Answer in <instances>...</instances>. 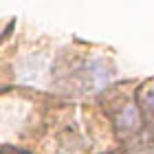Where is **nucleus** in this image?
<instances>
[{"mask_svg":"<svg viewBox=\"0 0 154 154\" xmlns=\"http://www.w3.org/2000/svg\"><path fill=\"white\" fill-rule=\"evenodd\" d=\"M115 71L112 66H108L103 60L93 57L86 60L84 64L77 68V82H79V90L82 93H99L112 82Z\"/></svg>","mask_w":154,"mask_h":154,"instance_id":"f257e3e1","label":"nucleus"},{"mask_svg":"<svg viewBox=\"0 0 154 154\" xmlns=\"http://www.w3.org/2000/svg\"><path fill=\"white\" fill-rule=\"evenodd\" d=\"M44 73H46V60L42 55H31V57H24L18 64V82L20 84H31V86H38V84L44 82Z\"/></svg>","mask_w":154,"mask_h":154,"instance_id":"f03ea898","label":"nucleus"},{"mask_svg":"<svg viewBox=\"0 0 154 154\" xmlns=\"http://www.w3.org/2000/svg\"><path fill=\"white\" fill-rule=\"evenodd\" d=\"M117 123L121 130H137L139 128V110L137 106H125L121 112L117 115Z\"/></svg>","mask_w":154,"mask_h":154,"instance_id":"7ed1b4c3","label":"nucleus"},{"mask_svg":"<svg viewBox=\"0 0 154 154\" xmlns=\"http://www.w3.org/2000/svg\"><path fill=\"white\" fill-rule=\"evenodd\" d=\"M145 101H148V110H150V115L154 117V90L145 93Z\"/></svg>","mask_w":154,"mask_h":154,"instance_id":"20e7f679","label":"nucleus"}]
</instances>
